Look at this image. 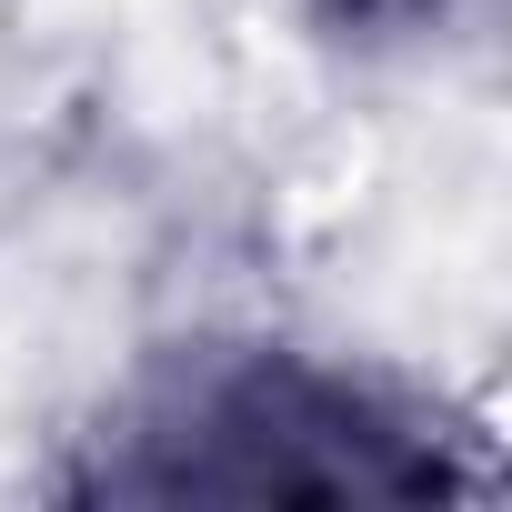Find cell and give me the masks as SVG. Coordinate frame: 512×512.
Masks as SVG:
<instances>
[{
  "label": "cell",
  "mask_w": 512,
  "mask_h": 512,
  "mask_svg": "<svg viewBox=\"0 0 512 512\" xmlns=\"http://www.w3.org/2000/svg\"><path fill=\"white\" fill-rule=\"evenodd\" d=\"M482 462L402 382L302 342L161 352L71 462V502H442Z\"/></svg>",
  "instance_id": "6da1fadb"
},
{
  "label": "cell",
  "mask_w": 512,
  "mask_h": 512,
  "mask_svg": "<svg viewBox=\"0 0 512 512\" xmlns=\"http://www.w3.org/2000/svg\"><path fill=\"white\" fill-rule=\"evenodd\" d=\"M292 11H302L332 51L382 61V51H422V41H442L472 0H292Z\"/></svg>",
  "instance_id": "7a4b0ae2"
}]
</instances>
